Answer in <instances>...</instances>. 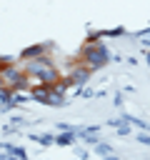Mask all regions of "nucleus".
<instances>
[{
	"label": "nucleus",
	"instance_id": "obj_1",
	"mask_svg": "<svg viewBox=\"0 0 150 160\" xmlns=\"http://www.w3.org/2000/svg\"><path fill=\"white\" fill-rule=\"evenodd\" d=\"M78 55H80V60L82 62H88L92 70H100V68H105L108 62H110V50H108V45L100 40V42H88L85 40V45L78 50Z\"/></svg>",
	"mask_w": 150,
	"mask_h": 160
},
{
	"label": "nucleus",
	"instance_id": "obj_2",
	"mask_svg": "<svg viewBox=\"0 0 150 160\" xmlns=\"http://www.w3.org/2000/svg\"><path fill=\"white\" fill-rule=\"evenodd\" d=\"M92 72H95V70H92V68H90L88 62L78 60V62H75V65H72V68H70V70H68L65 75H68V78L72 80V85H75V88H82V85H88V82H90Z\"/></svg>",
	"mask_w": 150,
	"mask_h": 160
},
{
	"label": "nucleus",
	"instance_id": "obj_3",
	"mask_svg": "<svg viewBox=\"0 0 150 160\" xmlns=\"http://www.w3.org/2000/svg\"><path fill=\"white\" fill-rule=\"evenodd\" d=\"M55 50V42L52 40H42V42H38V45H28L25 50H20V62L22 60H35V58H40V55H45V52H52Z\"/></svg>",
	"mask_w": 150,
	"mask_h": 160
},
{
	"label": "nucleus",
	"instance_id": "obj_4",
	"mask_svg": "<svg viewBox=\"0 0 150 160\" xmlns=\"http://www.w3.org/2000/svg\"><path fill=\"white\" fill-rule=\"evenodd\" d=\"M75 135H78L75 130L62 132V135H58V140H55V142H58V145H72V142H75Z\"/></svg>",
	"mask_w": 150,
	"mask_h": 160
},
{
	"label": "nucleus",
	"instance_id": "obj_5",
	"mask_svg": "<svg viewBox=\"0 0 150 160\" xmlns=\"http://www.w3.org/2000/svg\"><path fill=\"white\" fill-rule=\"evenodd\" d=\"M125 35V28H112V30H105V38H122Z\"/></svg>",
	"mask_w": 150,
	"mask_h": 160
},
{
	"label": "nucleus",
	"instance_id": "obj_6",
	"mask_svg": "<svg viewBox=\"0 0 150 160\" xmlns=\"http://www.w3.org/2000/svg\"><path fill=\"white\" fill-rule=\"evenodd\" d=\"M135 38H140V45H142V48H150V30H142V32H138Z\"/></svg>",
	"mask_w": 150,
	"mask_h": 160
},
{
	"label": "nucleus",
	"instance_id": "obj_7",
	"mask_svg": "<svg viewBox=\"0 0 150 160\" xmlns=\"http://www.w3.org/2000/svg\"><path fill=\"white\" fill-rule=\"evenodd\" d=\"M10 65H15V58H12V55H2V60H0V70H5V68H10Z\"/></svg>",
	"mask_w": 150,
	"mask_h": 160
},
{
	"label": "nucleus",
	"instance_id": "obj_8",
	"mask_svg": "<svg viewBox=\"0 0 150 160\" xmlns=\"http://www.w3.org/2000/svg\"><path fill=\"white\" fill-rule=\"evenodd\" d=\"M145 58H148V65H150V50H148V52H145Z\"/></svg>",
	"mask_w": 150,
	"mask_h": 160
}]
</instances>
